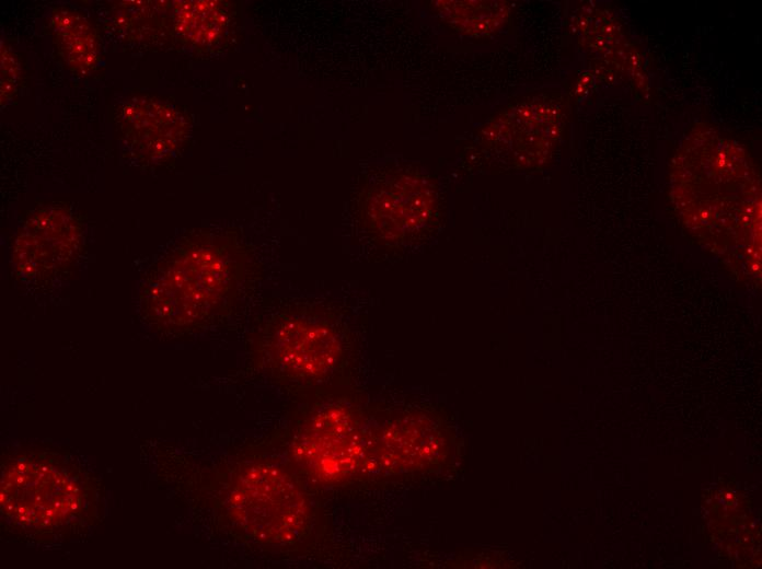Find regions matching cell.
Masks as SVG:
<instances>
[{"label": "cell", "mask_w": 762, "mask_h": 569, "mask_svg": "<svg viewBox=\"0 0 762 569\" xmlns=\"http://www.w3.org/2000/svg\"><path fill=\"white\" fill-rule=\"evenodd\" d=\"M269 302L264 337L267 363L276 373L297 382H319L330 376L344 350L325 300L280 298Z\"/></svg>", "instance_id": "6da1fadb"}, {"label": "cell", "mask_w": 762, "mask_h": 569, "mask_svg": "<svg viewBox=\"0 0 762 569\" xmlns=\"http://www.w3.org/2000/svg\"><path fill=\"white\" fill-rule=\"evenodd\" d=\"M233 518L254 538L288 544L301 537L310 519L304 492L282 468L257 463L238 476L230 496Z\"/></svg>", "instance_id": "7a4b0ae2"}, {"label": "cell", "mask_w": 762, "mask_h": 569, "mask_svg": "<svg viewBox=\"0 0 762 569\" xmlns=\"http://www.w3.org/2000/svg\"><path fill=\"white\" fill-rule=\"evenodd\" d=\"M436 193L418 171L388 170L372 177L357 201V216L366 233L384 245H405L432 222Z\"/></svg>", "instance_id": "3957f363"}, {"label": "cell", "mask_w": 762, "mask_h": 569, "mask_svg": "<svg viewBox=\"0 0 762 569\" xmlns=\"http://www.w3.org/2000/svg\"><path fill=\"white\" fill-rule=\"evenodd\" d=\"M351 411L340 405L324 406L297 438L292 456L313 479L336 483L351 475L362 456L361 439Z\"/></svg>", "instance_id": "277c9868"}, {"label": "cell", "mask_w": 762, "mask_h": 569, "mask_svg": "<svg viewBox=\"0 0 762 569\" xmlns=\"http://www.w3.org/2000/svg\"><path fill=\"white\" fill-rule=\"evenodd\" d=\"M565 117L559 101L534 96L490 120L483 139L492 141V147L508 148L516 163L536 164L557 143Z\"/></svg>", "instance_id": "5b68a950"}, {"label": "cell", "mask_w": 762, "mask_h": 569, "mask_svg": "<svg viewBox=\"0 0 762 569\" xmlns=\"http://www.w3.org/2000/svg\"><path fill=\"white\" fill-rule=\"evenodd\" d=\"M21 480L7 484L2 495L21 496L13 503V513L30 515L32 523L49 524L60 521L77 504V495L69 479L47 466L20 465L11 473Z\"/></svg>", "instance_id": "8992f818"}, {"label": "cell", "mask_w": 762, "mask_h": 569, "mask_svg": "<svg viewBox=\"0 0 762 569\" xmlns=\"http://www.w3.org/2000/svg\"><path fill=\"white\" fill-rule=\"evenodd\" d=\"M119 121L130 143L152 156L173 152L187 132L178 112L149 98L130 101L123 107Z\"/></svg>", "instance_id": "52a82bcc"}, {"label": "cell", "mask_w": 762, "mask_h": 569, "mask_svg": "<svg viewBox=\"0 0 762 569\" xmlns=\"http://www.w3.org/2000/svg\"><path fill=\"white\" fill-rule=\"evenodd\" d=\"M230 14L222 1H174L170 16L172 32L184 45L211 48L226 36Z\"/></svg>", "instance_id": "ba28073f"}, {"label": "cell", "mask_w": 762, "mask_h": 569, "mask_svg": "<svg viewBox=\"0 0 762 569\" xmlns=\"http://www.w3.org/2000/svg\"><path fill=\"white\" fill-rule=\"evenodd\" d=\"M50 28L58 54L74 73L86 74L100 59V42L89 20L69 7L51 12Z\"/></svg>", "instance_id": "9c48e42d"}, {"label": "cell", "mask_w": 762, "mask_h": 569, "mask_svg": "<svg viewBox=\"0 0 762 569\" xmlns=\"http://www.w3.org/2000/svg\"><path fill=\"white\" fill-rule=\"evenodd\" d=\"M439 433L422 415L392 425L381 441V458L395 467L408 468L432 460L439 453Z\"/></svg>", "instance_id": "30bf717a"}, {"label": "cell", "mask_w": 762, "mask_h": 569, "mask_svg": "<svg viewBox=\"0 0 762 569\" xmlns=\"http://www.w3.org/2000/svg\"><path fill=\"white\" fill-rule=\"evenodd\" d=\"M440 19L466 36L498 33L508 22L509 9L503 1H438Z\"/></svg>", "instance_id": "8fae6325"}, {"label": "cell", "mask_w": 762, "mask_h": 569, "mask_svg": "<svg viewBox=\"0 0 762 569\" xmlns=\"http://www.w3.org/2000/svg\"><path fill=\"white\" fill-rule=\"evenodd\" d=\"M19 63L14 54L1 48V103L7 102L16 91Z\"/></svg>", "instance_id": "7c38bea8"}]
</instances>
